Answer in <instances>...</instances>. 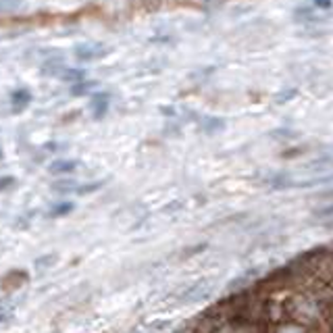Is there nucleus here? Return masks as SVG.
<instances>
[{
  "instance_id": "obj_2",
  "label": "nucleus",
  "mask_w": 333,
  "mask_h": 333,
  "mask_svg": "<svg viewBox=\"0 0 333 333\" xmlns=\"http://www.w3.org/2000/svg\"><path fill=\"white\" fill-rule=\"evenodd\" d=\"M292 17H294L296 23L304 25V28H306V25H321L323 21H325V17H321L319 11L312 4H302V6L294 8Z\"/></svg>"
},
{
  "instance_id": "obj_8",
  "label": "nucleus",
  "mask_w": 333,
  "mask_h": 333,
  "mask_svg": "<svg viewBox=\"0 0 333 333\" xmlns=\"http://www.w3.org/2000/svg\"><path fill=\"white\" fill-rule=\"evenodd\" d=\"M298 96V90L296 87H283V90H279L277 94H275V104H287L290 100H294Z\"/></svg>"
},
{
  "instance_id": "obj_12",
  "label": "nucleus",
  "mask_w": 333,
  "mask_h": 333,
  "mask_svg": "<svg viewBox=\"0 0 333 333\" xmlns=\"http://www.w3.org/2000/svg\"><path fill=\"white\" fill-rule=\"evenodd\" d=\"M21 6V0H0V13H11Z\"/></svg>"
},
{
  "instance_id": "obj_3",
  "label": "nucleus",
  "mask_w": 333,
  "mask_h": 333,
  "mask_svg": "<svg viewBox=\"0 0 333 333\" xmlns=\"http://www.w3.org/2000/svg\"><path fill=\"white\" fill-rule=\"evenodd\" d=\"M23 283H28V273L25 271H11L4 279H2V290L4 292H15V290H19V287Z\"/></svg>"
},
{
  "instance_id": "obj_15",
  "label": "nucleus",
  "mask_w": 333,
  "mask_h": 333,
  "mask_svg": "<svg viewBox=\"0 0 333 333\" xmlns=\"http://www.w3.org/2000/svg\"><path fill=\"white\" fill-rule=\"evenodd\" d=\"M52 262H55V256H52V254H48V256H42V258L36 260V267H38V269H44V267H50Z\"/></svg>"
},
{
  "instance_id": "obj_5",
  "label": "nucleus",
  "mask_w": 333,
  "mask_h": 333,
  "mask_svg": "<svg viewBox=\"0 0 333 333\" xmlns=\"http://www.w3.org/2000/svg\"><path fill=\"white\" fill-rule=\"evenodd\" d=\"M77 166H80V163L77 161H71V159H58L52 163L48 169L52 175H71L77 171Z\"/></svg>"
},
{
  "instance_id": "obj_4",
  "label": "nucleus",
  "mask_w": 333,
  "mask_h": 333,
  "mask_svg": "<svg viewBox=\"0 0 333 333\" xmlns=\"http://www.w3.org/2000/svg\"><path fill=\"white\" fill-rule=\"evenodd\" d=\"M109 98H111L109 92H98V94L94 96V100H92V117H94V119H102L104 115H107V111H109Z\"/></svg>"
},
{
  "instance_id": "obj_14",
  "label": "nucleus",
  "mask_w": 333,
  "mask_h": 333,
  "mask_svg": "<svg viewBox=\"0 0 333 333\" xmlns=\"http://www.w3.org/2000/svg\"><path fill=\"white\" fill-rule=\"evenodd\" d=\"M100 188V183H87V186H80V188H77V194H90V192H96V190H98Z\"/></svg>"
},
{
  "instance_id": "obj_7",
  "label": "nucleus",
  "mask_w": 333,
  "mask_h": 333,
  "mask_svg": "<svg viewBox=\"0 0 333 333\" xmlns=\"http://www.w3.org/2000/svg\"><path fill=\"white\" fill-rule=\"evenodd\" d=\"M58 77L67 83H80L85 80V71H82V69H63L58 73Z\"/></svg>"
},
{
  "instance_id": "obj_13",
  "label": "nucleus",
  "mask_w": 333,
  "mask_h": 333,
  "mask_svg": "<svg viewBox=\"0 0 333 333\" xmlns=\"http://www.w3.org/2000/svg\"><path fill=\"white\" fill-rule=\"evenodd\" d=\"M317 11H331L333 8V0H312L310 2Z\"/></svg>"
},
{
  "instance_id": "obj_9",
  "label": "nucleus",
  "mask_w": 333,
  "mask_h": 333,
  "mask_svg": "<svg viewBox=\"0 0 333 333\" xmlns=\"http://www.w3.org/2000/svg\"><path fill=\"white\" fill-rule=\"evenodd\" d=\"M73 202H60V204H56V206H52V210L48 213V217H52V219H60V217H67L69 213H73Z\"/></svg>"
},
{
  "instance_id": "obj_16",
  "label": "nucleus",
  "mask_w": 333,
  "mask_h": 333,
  "mask_svg": "<svg viewBox=\"0 0 333 333\" xmlns=\"http://www.w3.org/2000/svg\"><path fill=\"white\" fill-rule=\"evenodd\" d=\"M223 127V121L221 119H206V129L213 131V129H221Z\"/></svg>"
},
{
  "instance_id": "obj_10",
  "label": "nucleus",
  "mask_w": 333,
  "mask_h": 333,
  "mask_svg": "<svg viewBox=\"0 0 333 333\" xmlns=\"http://www.w3.org/2000/svg\"><path fill=\"white\" fill-rule=\"evenodd\" d=\"M96 87V82H80L71 85V96H85Z\"/></svg>"
},
{
  "instance_id": "obj_17",
  "label": "nucleus",
  "mask_w": 333,
  "mask_h": 333,
  "mask_svg": "<svg viewBox=\"0 0 333 333\" xmlns=\"http://www.w3.org/2000/svg\"><path fill=\"white\" fill-rule=\"evenodd\" d=\"M15 183L13 177H0V190H6V188H11Z\"/></svg>"
},
{
  "instance_id": "obj_11",
  "label": "nucleus",
  "mask_w": 333,
  "mask_h": 333,
  "mask_svg": "<svg viewBox=\"0 0 333 333\" xmlns=\"http://www.w3.org/2000/svg\"><path fill=\"white\" fill-rule=\"evenodd\" d=\"M52 188H55L56 192H71V190H75V192H77V188H80V186H77V183H75L73 179H63V181H56Z\"/></svg>"
},
{
  "instance_id": "obj_1",
  "label": "nucleus",
  "mask_w": 333,
  "mask_h": 333,
  "mask_svg": "<svg viewBox=\"0 0 333 333\" xmlns=\"http://www.w3.org/2000/svg\"><path fill=\"white\" fill-rule=\"evenodd\" d=\"M109 48L104 44L98 42H85V44H77L73 55L80 63H94V60H100L102 56H107Z\"/></svg>"
},
{
  "instance_id": "obj_6",
  "label": "nucleus",
  "mask_w": 333,
  "mask_h": 333,
  "mask_svg": "<svg viewBox=\"0 0 333 333\" xmlns=\"http://www.w3.org/2000/svg\"><path fill=\"white\" fill-rule=\"evenodd\" d=\"M11 102L15 104V107H13L15 112L23 111V109L31 102V94H29V90H25V87H21V90H15V92L11 94Z\"/></svg>"
}]
</instances>
